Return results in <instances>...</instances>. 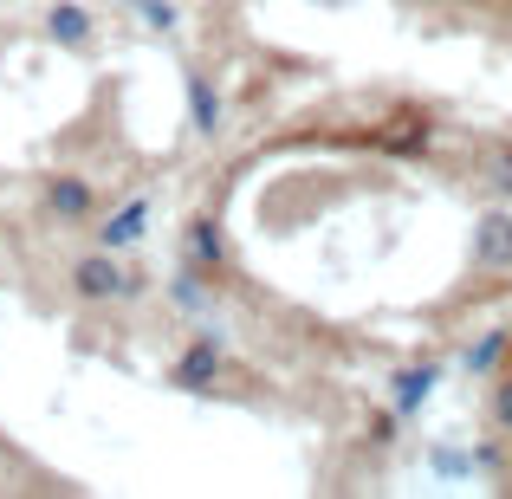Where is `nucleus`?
<instances>
[{
	"label": "nucleus",
	"mask_w": 512,
	"mask_h": 499,
	"mask_svg": "<svg viewBox=\"0 0 512 499\" xmlns=\"http://www.w3.org/2000/svg\"><path fill=\"white\" fill-rule=\"evenodd\" d=\"M480 260H487V266H512V221H506V214L480 221Z\"/></svg>",
	"instance_id": "1"
},
{
	"label": "nucleus",
	"mask_w": 512,
	"mask_h": 499,
	"mask_svg": "<svg viewBox=\"0 0 512 499\" xmlns=\"http://www.w3.org/2000/svg\"><path fill=\"white\" fill-rule=\"evenodd\" d=\"M493 175H500V182L512 188V150H500V163H493Z\"/></svg>",
	"instance_id": "3"
},
{
	"label": "nucleus",
	"mask_w": 512,
	"mask_h": 499,
	"mask_svg": "<svg viewBox=\"0 0 512 499\" xmlns=\"http://www.w3.org/2000/svg\"><path fill=\"white\" fill-rule=\"evenodd\" d=\"M493 415H500V422L512 428V383H500V396H493Z\"/></svg>",
	"instance_id": "2"
}]
</instances>
